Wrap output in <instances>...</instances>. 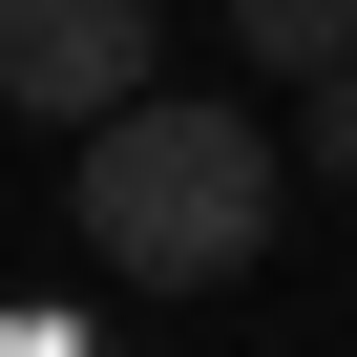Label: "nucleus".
<instances>
[{
	"label": "nucleus",
	"instance_id": "obj_2",
	"mask_svg": "<svg viewBox=\"0 0 357 357\" xmlns=\"http://www.w3.org/2000/svg\"><path fill=\"white\" fill-rule=\"evenodd\" d=\"M168 84V22L147 0H0V105H43V126H126Z\"/></svg>",
	"mask_w": 357,
	"mask_h": 357
},
{
	"label": "nucleus",
	"instance_id": "obj_3",
	"mask_svg": "<svg viewBox=\"0 0 357 357\" xmlns=\"http://www.w3.org/2000/svg\"><path fill=\"white\" fill-rule=\"evenodd\" d=\"M231 43L294 63V84H336V63H357V0H231Z\"/></svg>",
	"mask_w": 357,
	"mask_h": 357
},
{
	"label": "nucleus",
	"instance_id": "obj_1",
	"mask_svg": "<svg viewBox=\"0 0 357 357\" xmlns=\"http://www.w3.org/2000/svg\"><path fill=\"white\" fill-rule=\"evenodd\" d=\"M273 211H294V168H273V126H252V105L147 84L126 126H84V252H105L126 294H211V273H252V252H273Z\"/></svg>",
	"mask_w": 357,
	"mask_h": 357
},
{
	"label": "nucleus",
	"instance_id": "obj_4",
	"mask_svg": "<svg viewBox=\"0 0 357 357\" xmlns=\"http://www.w3.org/2000/svg\"><path fill=\"white\" fill-rule=\"evenodd\" d=\"M273 168H336V190H357V63H336V84L294 105V147H273Z\"/></svg>",
	"mask_w": 357,
	"mask_h": 357
},
{
	"label": "nucleus",
	"instance_id": "obj_5",
	"mask_svg": "<svg viewBox=\"0 0 357 357\" xmlns=\"http://www.w3.org/2000/svg\"><path fill=\"white\" fill-rule=\"evenodd\" d=\"M0 357H84V315H0Z\"/></svg>",
	"mask_w": 357,
	"mask_h": 357
}]
</instances>
